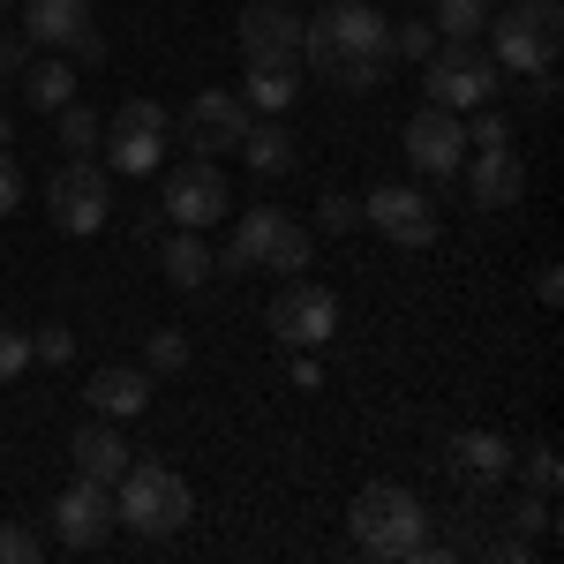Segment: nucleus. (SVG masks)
Listing matches in <instances>:
<instances>
[{"label": "nucleus", "mask_w": 564, "mask_h": 564, "mask_svg": "<svg viewBox=\"0 0 564 564\" xmlns=\"http://www.w3.org/2000/svg\"><path fill=\"white\" fill-rule=\"evenodd\" d=\"M302 61L339 90H377L391 76V23L369 0H332L302 23Z\"/></svg>", "instance_id": "f257e3e1"}, {"label": "nucleus", "mask_w": 564, "mask_h": 564, "mask_svg": "<svg viewBox=\"0 0 564 564\" xmlns=\"http://www.w3.org/2000/svg\"><path fill=\"white\" fill-rule=\"evenodd\" d=\"M347 534H354L361 557L406 564L422 542H430V505H422L414 489H399V481H369V489L347 505Z\"/></svg>", "instance_id": "f03ea898"}, {"label": "nucleus", "mask_w": 564, "mask_h": 564, "mask_svg": "<svg viewBox=\"0 0 564 564\" xmlns=\"http://www.w3.org/2000/svg\"><path fill=\"white\" fill-rule=\"evenodd\" d=\"M188 512H196L188 481L159 459H129V475L113 481V527H129L135 542H174Z\"/></svg>", "instance_id": "7ed1b4c3"}, {"label": "nucleus", "mask_w": 564, "mask_h": 564, "mask_svg": "<svg viewBox=\"0 0 564 564\" xmlns=\"http://www.w3.org/2000/svg\"><path fill=\"white\" fill-rule=\"evenodd\" d=\"M557 45H564L557 0H520V8L489 15V61L505 76H557Z\"/></svg>", "instance_id": "20e7f679"}, {"label": "nucleus", "mask_w": 564, "mask_h": 564, "mask_svg": "<svg viewBox=\"0 0 564 564\" xmlns=\"http://www.w3.org/2000/svg\"><path fill=\"white\" fill-rule=\"evenodd\" d=\"M218 263H226V271H279V279H294V271L308 263V226L286 218L279 204H249Z\"/></svg>", "instance_id": "39448f33"}, {"label": "nucleus", "mask_w": 564, "mask_h": 564, "mask_svg": "<svg viewBox=\"0 0 564 564\" xmlns=\"http://www.w3.org/2000/svg\"><path fill=\"white\" fill-rule=\"evenodd\" d=\"M422 76H430V106H444V113H475V106H489L497 84H505V68H497L475 39H444L430 61H422Z\"/></svg>", "instance_id": "423d86ee"}, {"label": "nucleus", "mask_w": 564, "mask_h": 564, "mask_svg": "<svg viewBox=\"0 0 564 564\" xmlns=\"http://www.w3.org/2000/svg\"><path fill=\"white\" fill-rule=\"evenodd\" d=\"M271 339L279 347H332L339 339V294L294 271L279 286V302H271Z\"/></svg>", "instance_id": "0eeeda50"}, {"label": "nucleus", "mask_w": 564, "mask_h": 564, "mask_svg": "<svg viewBox=\"0 0 564 564\" xmlns=\"http://www.w3.org/2000/svg\"><path fill=\"white\" fill-rule=\"evenodd\" d=\"M361 226H377L391 249H436V234H444L436 196L399 188V181H384V188H369V196H361Z\"/></svg>", "instance_id": "6e6552de"}, {"label": "nucleus", "mask_w": 564, "mask_h": 564, "mask_svg": "<svg viewBox=\"0 0 564 564\" xmlns=\"http://www.w3.org/2000/svg\"><path fill=\"white\" fill-rule=\"evenodd\" d=\"M45 212H53L61 234H76V241H84V234H98L106 212H113V181L98 174L90 159H68L61 174L45 181Z\"/></svg>", "instance_id": "1a4fd4ad"}, {"label": "nucleus", "mask_w": 564, "mask_h": 564, "mask_svg": "<svg viewBox=\"0 0 564 564\" xmlns=\"http://www.w3.org/2000/svg\"><path fill=\"white\" fill-rule=\"evenodd\" d=\"M23 39H31V45H53V53H68L76 68H98V61H106V39H98L90 0H31Z\"/></svg>", "instance_id": "9d476101"}, {"label": "nucleus", "mask_w": 564, "mask_h": 564, "mask_svg": "<svg viewBox=\"0 0 564 564\" xmlns=\"http://www.w3.org/2000/svg\"><path fill=\"white\" fill-rule=\"evenodd\" d=\"M159 212L174 218V226H218V218L234 212V188H226V174H218V159H188V166H174L166 174V188H159Z\"/></svg>", "instance_id": "9b49d317"}, {"label": "nucleus", "mask_w": 564, "mask_h": 564, "mask_svg": "<svg viewBox=\"0 0 564 564\" xmlns=\"http://www.w3.org/2000/svg\"><path fill=\"white\" fill-rule=\"evenodd\" d=\"M241 135H249V106H241L234 90H196V98L181 106V143H188L196 159L241 151Z\"/></svg>", "instance_id": "f8f14e48"}, {"label": "nucleus", "mask_w": 564, "mask_h": 564, "mask_svg": "<svg viewBox=\"0 0 564 564\" xmlns=\"http://www.w3.org/2000/svg\"><path fill=\"white\" fill-rule=\"evenodd\" d=\"M53 542L61 550H106L113 542V489L106 481H68L61 497H53Z\"/></svg>", "instance_id": "ddd939ff"}, {"label": "nucleus", "mask_w": 564, "mask_h": 564, "mask_svg": "<svg viewBox=\"0 0 564 564\" xmlns=\"http://www.w3.org/2000/svg\"><path fill=\"white\" fill-rule=\"evenodd\" d=\"M406 159H414V174H430V181H452L459 174V159H467V121L459 113H444V106H422L414 121H406Z\"/></svg>", "instance_id": "4468645a"}, {"label": "nucleus", "mask_w": 564, "mask_h": 564, "mask_svg": "<svg viewBox=\"0 0 564 564\" xmlns=\"http://www.w3.org/2000/svg\"><path fill=\"white\" fill-rule=\"evenodd\" d=\"M302 23L308 15H294L286 0H249L241 8V61H302Z\"/></svg>", "instance_id": "2eb2a0df"}, {"label": "nucleus", "mask_w": 564, "mask_h": 564, "mask_svg": "<svg viewBox=\"0 0 564 564\" xmlns=\"http://www.w3.org/2000/svg\"><path fill=\"white\" fill-rule=\"evenodd\" d=\"M467 196H475L481 212H512V204L527 196V159L512 151V143L475 151V159H467Z\"/></svg>", "instance_id": "dca6fc26"}, {"label": "nucleus", "mask_w": 564, "mask_h": 564, "mask_svg": "<svg viewBox=\"0 0 564 564\" xmlns=\"http://www.w3.org/2000/svg\"><path fill=\"white\" fill-rule=\"evenodd\" d=\"M452 475L489 497L497 481L512 475V444H505V436H489V430H459V436H452Z\"/></svg>", "instance_id": "f3484780"}, {"label": "nucleus", "mask_w": 564, "mask_h": 564, "mask_svg": "<svg viewBox=\"0 0 564 564\" xmlns=\"http://www.w3.org/2000/svg\"><path fill=\"white\" fill-rule=\"evenodd\" d=\"M68 452H76V475L84 481H106V489H113V481L129 475V436L121 430H106V422H84V430L68 436Z\"/></svg>", "instance_id": "a211bd4d"}, {"label": "nucleus", "mask_w": 564, "mask_h": 564, "mask_svg": "<svg viewBox=\"0 0 564 564\" xmlns=\"http://www.w3.org/2000/svg\"><path fill=\"white\" fill-rule=\"evenodd\" d=\"M84 399H90V414H106V422H129V414H143V406H151V377L113 361V369H98V377L84 384Z\"/></svg>", "instance_id": "6ab92c4d"}, {"label": "nucleus", "mask_w": 564, "mask_h": 564, "mask_svg": "<svg viewBox=\"0 0 564 564\" xmlns=\"http://www.w3.org/2000/svg\"><path fill=\"white\" fill-rule=\"evenodd\" d=\"M159 271H166V286H181V294H196V286H204V279L218 271V257H212V241H204L196 226H181L174 241L159 249Z\"/></svg>", "instance_id": "aec40b11"}, {"label": "nucleus", "mask_w": 564, "mask_h": 564, "mask_svg": "<svg viewBox=\"0 0 564 564\" xmlns=\"http://www.w3.org/2000/svg\"><path fill=\"white\" fill-rule=\"evenodd\" d=\"M294 90H302V61H249L241 106H257V113H286Z\"/></svg>", "instance_id": "412c9836"}, {"label": "nucleus", "mask_w": 564, "mask_h": 564, "mask_svg": "<svg viewBox=\"0 0 564 564\" xmlns=\"http://www.w3.org/2000/svg\"><path fill=\"white\" fill-rule=\"evenodd\" d=\"M15 90H23L31 113H61V106L76 98V61H31V68L15 76Z\"/></svg>", "instance_id": "4be33fe9"}, {"label": "nucleus", "mask_w": 564, "mask_h": 564, "mask_svg": "<svg viewBox=\"0 0 564 564\" xmlns=\"http://www.w3.org/2000/svg\"><path fill=\"white\" fill-rule=\"evenodd\" d=\"M241 159H249L263 181L286 174V166H294V135H286V113H263V121H249V135H241Z\"/></svg>", "instance_id": "5701e85b"}, {"label": "nucleus", "mask_w": 564, "mask_h": 564, "mask_svg": "<svg viewBox=\"0 0 564 564\" xmlns=\"http://www.w3.org/2000/svg\"><path fill=\"white\" fill-rule=\"evenodd\" d=\"M106 166L113 174H159V151H166V135H151V129H106Z\"/></svg>", "instance_id": "b1692460"}, {"label": "nucleus", "mask_w": 564, "mask_h": 564, "mask_svg": "<svg viewBox=\"0 0 564 564\" xmlns=\"http://www.w3.org/2000/svg\"><path fill=\"white\" fill-rule=\"evenodd\" d=\"M489 15H497V0H436V39H481L489 31Z\"/></svg>", "instance_id": "393cba45"}, {"label": "nucleus", "mask_w": 564, "mask_h": 564, "mask_svg": "<svg viewBox=\"0 0 564 564\" xmlns=\"http://www.w3.org/2000/svg\"><path fill=\"white\" fill-rule=\"evenodd\" d=\"M53 121H61V143H68V159H90V151L106 143V129H98V113H90V106H76V98H68V106H61Z\"/></svg>", "instance_id": "a878e982"}, {"label": "nucleus", "mask_w": 564, "mask_h": 564, "mask_svg": "<svg viewBox=\"0 0 564 564\" xmlns=\"http://www.w3.org/2000/svg\"><path fill=\"white\" fill-rule=\"evenodd\" d=\"M316 226H324V234H354V226H361V196L324 188V196H316Z\"/></svg>", "instance_id": "bb28decb"}, {"label": "nucleus", "mask_w": 564, "mask_h": 564, "mask_svg": "<svg viewBox=\"0 0 564 564\" xmlns=\"http://www.w3.org/2000/svg\"><path fill=\"white\" fill-rule=\"evenodd\" d=\"M436 45V23H391V61H430Z\"/></svg>", "instance_id": "cd10ccee"}, {"label": "nucleus", "mask_w": 564, "mask_h": 564, "mask_svg": "<svg viewBox=\"0 0 564 564\" xmlns=\"http://www.w3.org/2000/svg\"><path fill=\"white\" fill-rule=\"evenodd\" d=\"M106 129H151V135H166V129H174V113H166L159 98H129V106H121Z\"/></svg>", "instance_id": "c85d7f7f"}, {"label": "nucleus", "mask_w": 564, "mask_h": 564, "mask_svg": "<svg viewBox=\"0 0 564 564\" xmlns=\"http://www.w3.org/2000/svg\"><path fill=\"white\" fill-rule=\"evenodd\" d=\"M31 361H53V369L76 361V332H68V324H39V332H31Z\"/></svg>", "instance_id": "c756f323"}, {"label": "nucleus", "mask_w": 564, "mask_h": 564, "mask_svg": "<svg viewBox=\"0 0 564 564\" xmlns=\"http://www.w3.org/2000/svg\"><path fill=\"white\" fill-rule=\"evenodd\" d=\"M39 527H23V520H8L0 527V564H39Z\"/></svg>", "instance_id": "7c9ffc66"}, {"label": "nucleus", "mask_w": 564, "mask_h": 564, "mask_svg": "<svg viewBox=\"0 0 564 564\" xmlns=\"http://www.w3.org/2000/svg\"><path fill=\"white\" fill-rule=\"evenodd\" d=\"M31 369V332H15V324H0V384H15Z\"/></svg>", "instance_id": "2f4dec72"}, {"label": "nucleus", "mask_w": 564, "mask_h": 564, "mask_svg": "<svg viewBox=\"0 0 564 564\" xmlns=\"http://www.w3.org/2000/svg\"><path fill=\"white\" fill-rule=\"evenodd\" d=\"M151 369H159V377H174V369H188V339H181V332H151Z\"/></svg>", "instance_id": "473e14b6"}, {"label": "nucleus", "mask_w": 564, "mask_h": 564, "mask_svg": "<svg viewBox=\"0 0 564 564\" xmlns=\"http://www.w3.org/2000/svg\"><path fill=\"white\" fill-rule=\"evenodd\" d=\"M527 489H534V497H557V452H550V444L527 452Z\"/></svg>", "instance_id": "72a5a7b5"}, {"label": "nucleus", "mask_w": 564, "mask_h": 564, "mask_svg": "<svg viewBox=\"0 0 564 564\" xmlns=\"http://www.w3.org/2000/svg\"><path fill=\"white\" fill-rule=\"evenodd\" d=\"M23 212V166H15V151L0 143V218Z\"/></svg>", "instance_id": "f704fd0d"}, {"label": "nucleus", "mask_w": 564, "mask_h": 564, "mask_svg": "<svg viewBox=\"0 0 564 564\" xmlns=\"http://www.w3.org/2000/svg\"><path fill=\"white\" fill-rule=\"evenodd\" d=\"M294 391H324V361H316V347H294Z\"/></svg>", "instance_id": "c9c22d12"}, {"label": "nucleus", "mask_w": 564, "mask_h": 564, "mask_svg": "<svg viewBox=\"0 0 564 564\" xmlns=\"http://www.w3.org/2000/svg\"><path fill=\"white\" fill-rule=\"evenodd\" d=\"M520 527H527V534H557V512H550V497H527V505H520Z\"/></svg>", "instance_id": "e433bc0d"}, {"label": "nucleus", "mask_w": 564, "mask_h": 564, "mask_svg": "<svg viewBox=\"0 0 564 564\" xmlns=\"http://www.w3.org/2000/svg\"><path fill=\"white\" fill-rule=\"evenodd\" d=\"M23 31H8V39H0V76H23Z\"/></svg>", "instance_id": "4c0bfd02"}, {"label": "nucleus", "mask_w": 564, "mask_h": 564, "mask_svg": "<svg viewBox=\"0 0 564 564\" xmlns=\"http://www.w3.org/2000/svg\"><path fill=\"white\" fill-rule=\"evenodd\" d=\"M534 294H542L550 308L564 302V271H557V263H542V271H534Z\"/></svg>", "instance_id": "58836bf2"}, {"label": "nucleus", "mask_w": 564, "mask_h": 564, "mask_svg": "<svg viewBox=\"0 0 564 564\" xmlns=\"http://www.w3.org/2000/svg\"><path fill=\"white\" fill-rule=\"evenodd\" d=\"M534 557V542H527V534H512V542H497V564H527Z\"/></svg>", "instance_id": "ea45409f"}, {"label": "nucleus", "mask_w": 564, "mask_h": 564, "mask_svg": "<svg viewBox=\"0 0 564 564\" xmlns=\"http://www.w3.org/2000/svg\"><path fill=\"white\" fill-rule=\"evenodd\" d=\"M8 135H15V121H8V106H0V143H8Z\"/></svg>", "instance_id": "a19ab883"}, {"label": "nucleus", "mask_w": 564, "mask_h": 564, "mask_svg": "<svg viewBox=\"0 0 564 564\" xmlns=\"http://www.w3.org/2000/svg\"><path fill=\"white\" fill-rule=\"evenodd\" d=\"M0 8H8V0H0Z\"/></svg>", "instance_id": "79ce46f5"}]
</instances>
